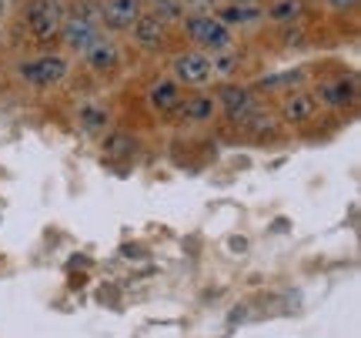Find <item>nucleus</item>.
Wrapping results in <instances>:
<instances>
[{
  "label": "nucleus",
  "instance_id": "obj_4",
  "mask_svg": "<svg viewBox=\"0 0 361 338\" xmlns=\"http://www.w3.org/2000/svg\"><path fill=\"white\" fill-rule=\"evenodd\" d=\"M20 78L30 87H54V84H61L67 78V61L61 54H44V57L24 61L20 64Z\"/></svg>",
  "mask_w": 361,
  "mask_h": 338
},
{
  "label": "nucleus",
  "instance_id": "obj_6",
  "mask_svg": "<svg viewBox=\"0 0 361 338\" xmlns=\"http://www.w3.org/2000/svg\"><path fill=\"white\" fill-rule=\"evenodd\" d=\"M141 13H144V0H104L101 27H107V30H130Z\"/></svg>",
  "mask_w": 361,
  "mask_h": 338
},
{
  "label": "nucleus",
  "instance_id": "obj_16",
  "mask_svg": "<svg viewBox=\"0 0 361 338\" xmlns=\"http://www.w3.org/2000/svg\"><path fill=\"white\" fill-rule=\"evenodd\" d=\"M268 13L271 20H298L301 17V0H274Z\"/></svg>",
  "mask_w": 361,
  "mask_h": 338
},
{
  "label": "nucleus",
  "instance_id": "obj_7",
  "mask_svg": "<svg viewBox=\"0 0 361 338\" xmlns=\"http://www.w3.org/2000/svg\"><path fill=\"white\" fill-rule=\"evenodd\" d=\"M221 107H224V114L231 117L234 124H251L255 117H258V104H255V94L247 91V87H221Z\"/></svg>",
  "mask_w": 361,
  "mask_h": 338
},
{
  "label": "nucleus",
  "instance_id": "obj_23",
  "mask_svg": "<svg viewBox=\"0 0 361 338\" xmlns=\"http://www.w3.org/2000/svg\"><path fill=\"white\" fill-rule=\"evenodd\" d=\"M0 37H4V34H0ZM0 44H4V40H0Z\"/></svg>",
  "mask_w": 361,
  "mask_h": 338
},
{
  "label": "nucleus",
  "instance_id": "obj_19",
  "mask_svg": "<svg viewBox=\"0 0 361 338\" xmlns=\"http://www.w3.org/2000/svg\"><path fill=\"white\" fill-rule=\"evenodd\" d=\"M328 4H331L335 11H355V7H358V0H328Z\"/></svg>",
  "mask_w": 361,
  "mask_h": 338
},
{
  "label": "nucleus",
  "instance_id": "obj_15",
  "mask_svg": "<svg viewBox=\"0 0 361 338\" xmlns=\"http://www.w3.org/2000/svg\"><path fill=\"white\" fill-rule=\"evenodd\" d=\"M134 138L130 134H111L107 141H104V157H128V155H134Z\"/></svg>",
  "mask_w": 361,
  "mask_h": 338
},
{
  "label": "nucleus",
  "instance_id": "obj_12",
  "mask_svg": "<svg viewBox=\"0 0 361 338\" xmlns=\"http://www.w3.org/2000/svg\"><path fill=\"white\" fill-rule=\"evenodd\" d=\"M218 111L214 104V97H204V94H194V97H180V104L171 111V114H178L180 121H194V124H201V121H211Z\"/></svg>",
  "mask_w": 361,
  "mask_h": 338
},
{
  "label": "nucleus",
  "instance_id": "obj_20",
  "mask_svg": "<svg viewBox=\"0 0 361 338\" xmlns=\"http://www.w3.org/2000/svg\"><path fill=\"white\" fill-rule=\"evenodd\" d=\"M211 4H214V0H184V7H194V11H204Z\"/></svg>",
  "mask_w": 361,
  "mask_h": 338
},
{
  "label": "nucleus",
  "instance_id": "obj_3",
  "mask_svg": "<svg viewBox=\"0 0 361 338\" xmlns=\"http://www.w3.org/2000/svg\"><path fill=\"white\" fill-rule=\"evenodd\" d=\"M184 30H188V37L197 47H207V51H214V54L231 47V27L221 24L218 17H211V13H191L184 20Z\"/></svg>",
  "mask_w": 361,
  "mask_h": 338
},
{
  "label": "nucleus",
  "instance_id": "obj_2",
  "mask_svg": "<svg viewBox=\"0 0 361 338\" xmlns=\"http://www.w3.org/2000/svg\"><path fill=\"white\" fill-rule=\"evenodd\" d=\"M67 7L61 0H30L27 4V30L37 44H51L61 37V27H64Z\"/></svg>",
  "mask_w": 361,
  "mask_h": 338
},
{
  "label": "nucleus",
  "instance_id": "obj_10",
  "mask_svg": "<svg viewBox=\"0 0 361 338\" xmlns=\"http://www.w3.org/2000/svg\"><path fill=\"white\" fill-rule=\"evenodd\" d=\"M84 57H87V67L94 71V74H111V71L121 64V47H117L111 37H104L101 34V37L84 51Z\"/></svg>",
  "mask_w": 361,
  "mask_h": 338
},
{
  "label": "nucleus",
  "instance_id": "obj_17",
  "mask_svg": "<svg viewBox=\"0 0 361 338\" xmlns=\"http://www.w3.org/2000/svg\"><path fill=\"white\" fill-rule=\"evenodd\" d=\"M151 7H154L151 13L168 24V20H178L180 13H184V0H151Z\"/></svg>",
  "mask_w": 361,
  "mask_h": 338
},
{
  "label": "nucleus",
  "instance_id": "obj_21",
  "mask_svg": "<svg viewBox=\"0 0 361 338\" xmlns=\"http://www.w3.org/2000/svg\"><path fill=\"white\" fill-rule=\"evenodd\" d=\"M234 4H245V7H258V0H234Z\"/></svg>",
  "mask_w": 361,
  "mask_h": 338
},
{
  "label": "nucleus",
  "instance_id": "obj_9",
  "mask_svg": "<svg viewBox=\"0 0 361 338\" xmlns=\"http://www.w3.org/2000/svg\"><path fill=\"white\" fill-rule=\"evenodd\" d=\"M318 101H324L328 107H348L358 101V78L355 74H341V78L335 80H324L322 87H318V94H314Z\"/></svg>",
  "mask_w": 361,
  "mask_h": 338
},
{
  "label": "nucleus",
  "instance_id": "obj_22",
  "mask_svg": "<svg viewBox=\"0 0 361 338\" xmlns=\"http://www.w3.org/2000/svg\"><path fill=\"white\" fill-rule=\"evenodd\" d=\"M0 13H4V0H0Z\"/></svg>",
  "mask_w": 361,
  "mask_h": 338
},
{
  "label": "nucleus",
  "instance_id": "obj_5",
  "mask_svg": "<svg viewBox=\"0 0 361 338\" xmlns=\"http://www.w3.org/2000/svg\"><path fill=\"white\" fill-rule=\"evenodd\" d=\"M171 71H174V80L180 87H204L207 80L214 78L211 71V57L201 51H184L171 61Z\"/></svg>",
  "mask_w": 361,
  "mask_h": 338
},
{
  "label": "nucleus",
  "instance_id": "obj_13",
  "mask_svg": "<svg viewBox=\"0 0 361 338\" xmlns=\"http://www.w3.org/2000/svg\"><path fill=\"white\" fill-rule=\"evenodd\" d=\"M180 97H184V91H180L178 80H157V84H151V91H147L151 107L161 111V114H171L180 104Z\"/></svg>",
  "mask_w": 361,
  "mask_h": 338
},
{
  "label": "nucleus",
  "instance_id": "obj_18",
  "mask_svg": "<svg viewBox=\"0 0 361 338\" xmlns=\"http://www.w3.org/2000/svg\"><path fill=\"white\" fill-rule=\"evenodd\" d=\"M80 128L84 131L107 128V111H104V107H84V111H80Z\"/></svg>",
  "mask_w": 361,
  "mask_h": 338
},
{
  "label": "nucleus",
  "instance_id": "obj_1",
  "mask_svg": "<svg viewBox=\"0 0 361 338\" xmlns=\"http://www.w3.org/2000/svg\"><path fill=\"white\" fill-rule=\"evenodd\" d=\"M97 37H101V4L97 0H80L78 7L64 17L61 40H64L71 51L84 54Z\"/></svg>",
  "mask_w": 361,
  "mask_h": 338
},
{
  "label": "nucleus",
  "instance_id": "obj_14",
  "mask_svg": "<svg viewBox=\"0 0 361 338\" xmlns=\"http://www.w3.org/2000/svg\"><path fill=\"white\" fill-rule=\"evenodd\" d=\"M261 11L258 7H245V4H228V7H221L218 20L221 24H251V20H258Z\"/></svg>",
  "mask_w": 361,
  "mask_h": 338
},
{
  "label": "nucleus",
  "instance_id": "obj_8",
  "mask_svg": "<svg viewBox=\"0 0 361 338\" xmlns=\"http://www.w3.org/2000/svg\"><path fill=\"white\" fill-rule=\"evenodd\" d=\"M130 34H134V44L144 47V51H161L168 44V24L147 11L137 17V24L130 27Z\"/></svg>",
  "mask_w": 361,
  "mask_h": 338
},
{
  "label": "nucleus",
  "instance_id": "obj_11",
  "mask_svg": "<svg viewBox=\"0 0 361 338\" xmlns=\"http://www.w3.org/2000/svg\"><path fill=\"white\" fill-rule=\"evenodd\" d=\"M318 114V97L311 91H291L284 101V121L288 124H308Z\"/></svg>",
  "mask_w": 361,
  "mask_h": 338
}]
</instances>
